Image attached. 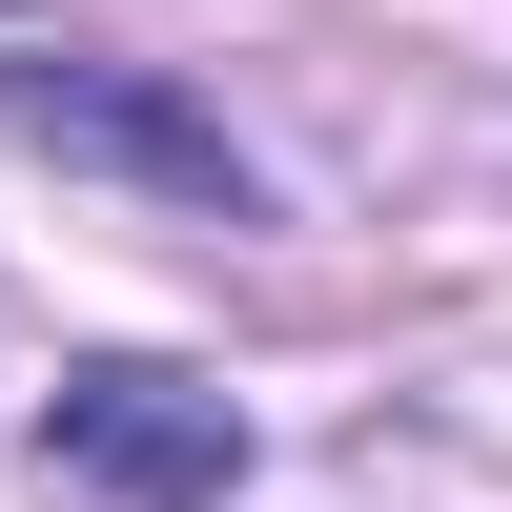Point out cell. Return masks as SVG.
Listing matches in <instances>:
<instances>
[{"instance_id": "1", "label": "cell", "mask_w": 512, "mask_h": 512, "mask_svg": "<svg viewBox=\"0 0 512 512\" xmlns=\"http://www.w3.org/2000/svg\"><path fill=\"white\" fill-rule=\"evenodd\" d=\"M41 451H62L82 492H123V512H226V472H246V410L205 390V369H62V410H41Z\"/></svg>"}, {"instance_id": "2", "label": "cell", "mask_w": 512, "mask_h": 512, "mask_svg": "<svg viewBox=\"0 0 512 512\" xmlns=\"http://www.w3.org/2000/svg\"><path fill=\"white\" fill-rule=\"evenodd\" d=\"M0 123H21V144H82V164H144V185H185V205H246L226 123L144 103V82H103V62H0Z\"/></svg>"}]
</instances>
